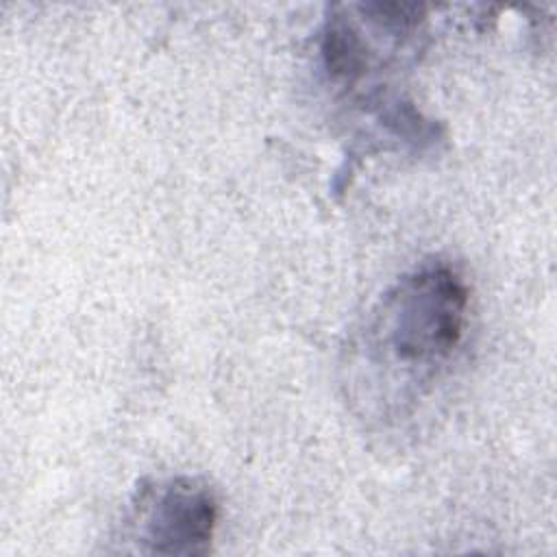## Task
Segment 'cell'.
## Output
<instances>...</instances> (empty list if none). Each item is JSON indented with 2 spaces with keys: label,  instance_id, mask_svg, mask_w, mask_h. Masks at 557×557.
<instances>
[{
  "label": "cell",
  "instance_id": "1",
  "mask_svg": "<svg viewBox=\"0 0 557 557\" xmlns=\"http://www.w3.org/2000/svg\"><path fill=\"white\" fill-rule=\"evenodd\" d=\"M468 307V285L450 265L429 263L403 274L348 346V398L376 420L411 413L459 352Z\"/></svg>",
  "mask_w": 557,
  "mask_h": 557
},
{
  "label": "cell",
  "instance_id": "2",
  "mask_svg": "<svg viewBox=\"0 0 557 557\" xmlns=\"http://www.w3.org/2000/svg\"><path fill=\"white\" fill-rule=\"evenodd\" d=\"M126 522V533L141 553L205 555L218 527V498L196 476L150 479L137 487Z\"/></svg>",
  "mask_w": 557,
  "mask_h": 557
}]
</instances>
